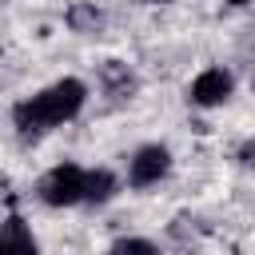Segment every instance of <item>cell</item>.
Wrapping results in <instances>:
<instances>
[{
    "label": "cell",
    "instance_id": "8fae6325",
    "mask_svg": "<svg viewBox=\"0 0 255 255\" xmlns=\"http://www.w3.org/2000/svg\"><path fill=\"white\" fill-rule=\"evenodd\" d=\"M223 4H231V8H247V4H255V0H223Z\"/></svg>",
    "mask_w": 255,
    "mask_h": 255
},
{
    "label": "cell",
    "instance_id": "7c38bea8",
    "mask_svg": "<svg viewBox=\"0 0 255 255\" xmlns=\"http://www.w3.org/2000/svg\"><path fill=\"white\" fill-rule=\"evenodd\" d=\"M139 4H171V0H139Z\"/></svg>",
    "mask_w": 255,
    "mask_h": 255
},
{
    "label": "cell",
    "instance_id": "6da1fadb",
    "mask_svg": "<svg viewBox=\"0 0 255 255\" xmlns=\"http://www.w3.org/2000/svg\"><path fill=\"white\" fill-rule=\"evenodd\" d=\"M88 96H92V88L80 76H60L48 88H40L32 96H20L12 104V128H16L20 139H40L44 131H56L64 124H72L84 112Z\"/></svg>",
    "mask_w": 255,
    "mask_h": 255
},
{
    "label": "cell",
    "instance_id": "4fadbf2b",
    "mask_svg": "<svg viewBox=\"0 0 255 255\" xmlns=\"http://www.w3.org/2000/svg\"><path fill=\"white\" fill-rule=\"evenodd\" d=\"M251 92H255V72H251Z\"/></svg>",
    "mask_w": 255,
    "mask_h": 255
},
{
    "label": "cell",
    "instance_id": "ba28073f",
    "mask_svg": "<svg viewBox=\"0 0 255 255\" xmlns=\"http://www.w3.org/2000/svg\"><path fill=\"white\" fill-rule=\"evenodd\" d=\"M100 88H104L112 100H131V96H135V88H139V80H135V72H131L128 64L108 60V64L100 68Z\"/></svg>",
    "mask_w": 255,
    "mask_h": 255
},
{
    "label": "cell",
    "instance_id": "30bf717a",
    "mask_svg": "<svg viewBox=\"0 0 255 255\" xmlns=\"http://www.w3.org/2000/svg\"><path fill=\"white\" fill-rule=\"evenodd\" d=\"M239 167H255V139H247V143H239Z\"/></svg>",
    "mask_w": 255,
    "mask_h": 255
},
{
    "label": "cell",
    "instance_id": "3957f363",
    "mask_svg": "<svg viewBox=\"0 0 255 255\" xmlns=\"http://www.w3.org/2000/svg\"><path fill=\"white\" fill-rule=\"evenodd\" d=\"M167 175H171V147L167 143H139L128 155V187L147 191V187H159Z\"/></svg>",
    "mask_w": 255,
    "mask_h": 255
},
{
    "label": "cell",
    "instance_id": "5b68a950",
    "mask_svg": "<svg viewBox=\"0 0 255 255\" xmlns=\"http://www.w3.org/2000/svg\"><path fill=\"white\" fill-rule=\"evenodd\" d=\"M0 255H40V239L32 235V227L12 211L4 219V231H0Z\"/></svg>",
    "mask_w": 255,
    "mask_h": 255
},
{
    "label": "cell",
    "instance_id": "8992f818",
    "mask_svg": "<svg viewBox=\"0 0 255 255\" xmlns=\"http://www.w3.org/2000/svg\"><path fill=\"white\" fill-rule=\"evenodd\" d=\"M124 179L112 171V167H88V191H84V203L88 207H108L116 195H120Z\"/></svg>",
    "mask_w": 255,
    "mask_h": 255
},
{
    "label": "cell",
    "instance_id": "9c48e42d",
    "mask_svg": "<svg viewBox=\"0 0 255 255\" xmlns=\"http://www.w3.org/2000/svg\"><path fill=\"white\" fill-rule=\"evenodd\" d=\"M104 255H159V247L147 235H120Z\"/></svg>",
    "mask_w": 255,
    "mask_h": 255
},
{
    "label": "cell",
    "instance_id": "7a4b0ae2",
    "mask_svg": "<svg viewBox=\"0 0 255 255\" xmlns=\"http://www.w3.org/2000/svg\"><path fill=\"white\" fill-rule=\"evenodd\" d=\"M84 191H88V167L64 159L56 167H48L40 179H36V199L52 211H68L76 203H84Z\"/></svg>",
    "mask_w": 255,
    "mask_h": 255
},
{
    "label": "cell",
    "instance_id": "52a82bcc",
    "mask_svg": "<svg viewBox=\"0 0 255 255\" xmlns=\"http://www.w3.org/2000/svg\"><path fill=\"white\" fill-rule=\"evenodd\" d=\"M64 24H68V32H76V36H100L104 24H108V16H104V8H96L92 0H76V4L64 12Z\"/></svg>",
    "mask_w": 255,
    "mask_h": 255
},
{
    "label": "cell",
    "instance_id": "277c9868",
    "mask_svg": "<svg viewBox=\"0 0 255 255\" xmlns=\"http://www.w3.org/2000/svg\"><path fill=\"white\" fill-rule=\"evenodd\" d=\"M231 96H235V72L223 68V64L203 68V72L187 84V104H191V108H203V112H215V108L231 104Z\"/></svg>",
    "mask_w": 255,
    "mask_h": 255
}]
</instances>
